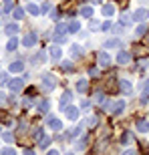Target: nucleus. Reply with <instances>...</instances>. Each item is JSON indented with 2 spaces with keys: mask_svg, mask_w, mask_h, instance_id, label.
Wrapping results in <instances>:
<instances>
[{
  "mask_svg": "<svg viewBox=\"0 0 149 155\" xmlns=\"http://www.w3.org/2000/svg\"><path fill=\"white\" fill-rule=\"evenodd\" d=\"M40 85H42V89L45 91H52L55 89V85H57V79H55V75H42V79H40Z\"/></svg>",
  "mask_w": 149,
  "mask_h": 155,
  "instance_id": "1",
  "label": "nucleus"
},
{
  "mask_svg": "<svg viewBox=\"0 0 149 155\" xmlns=\"http://www.w3.org/2000/svg\"><path fill=\"white\" fill-rule=\"evenodd\" d=\"M71 99H73V93L71 91H65L63 93V97L58 99V109H67V107H69V103H71Z\"/></svg>",
  "mask_w": 149,
  "mask_h": 155,
  "instance_id": "2",
  "label": "nucleus"
},
{
  "mask_svg": "<svg viewBox=\"0 0 149 155\" xmlns=\"http://www.w3.org/2000/svg\"><path fill=\"white\" fill-rule=\"evenodd\" d=\"M147 18H149V10L147 8H137L135 14H133V20H137V22H143V20H147Z\"/></svg>",
  "mask_w": 149,
  "mask_h": 155,
  "instance_id": "3",
  "label": "nucleus"
},
{
  "mask_svg": "<svg viewBox=\"0 0 149 155\" xmlns=\"http://www.w3.org/2000/svg\"><path fill=\"white\" fill-rule=\"evenodd\" d=\"M46 125L51 127V129H55V131H61V129H63V123H61L57 117H46Z\"/></svg>",
  "mask_w": 149,
  "mask_h": 155,
  "instance_id": "4",
  "label": "nucleus"
},
{
  "mask_svg": "<svg viewBox=\"0 0 149 155\" xmlns=\"http://www.w3.org/2000/svg\"><path fill=\"white\" fill-rule=\"evenodd\" d=\"M8 87H10V91H12V93H18V91H20V89L24 87V81H22V79H10Z\"/></svg>",
  "mask_w": 149,
  "mask_h": 155,
  "instance_id": "5",
  "label": "nucleus"
},
{
  "mask_svg": "<svg viewBox=\"0 0 149 155\" xmlns=\"http://www.w3.org/2000/svg\"><path fill=\"white\" fill-rule=\"evenodd\" d=\"M36 35H32V32H28V35L26 36H22V46H26V48H28V46H35L36 45Z\"/></svg>",
  "mask_w": 149,
  "mask_h": 155,
  "instance_id": "6",
  "label": "nucleus"
},
{
  "mask_svg": "<svg viewBox=\"0 0 149 155\" xmlns=\"http://www.w3.org/2000/svg\"><path fill=\"white\" fill-rule=\"evenodd\" d=\"M123 109H125V101H117L115 105H111V107H109V113H113V115H119Z\"/></svg>",
  "mask_w": 149,
  "mask_h": 155,
  "instance_id": "7",
  "label": "nucleus"
},
{
  "mask_svg": "<svg viewBox=\"0 0 149 155\" xmlns=\"http://www.w3.org/2000/svg\"><path fill=\"white\" fill-rule=\"evenodd\" d=\"M137 131L139 133H149V121L147 119H137Z\"/></svg>",
  "mask_w": 149,
  "mask_h": 155,
  "instance_id": "8",
  "label": "nucleus"
},
{
  "mask_svg": "<svg viewBox=\"0 0 149 155\" xmlns=\"http://www.w3.org/2000/svg\"><path fill=\"white\" fill-rule=\"evenodd\" d=\"M65 113H67V119H71V121L79 119V109H77V107H67Z\"/></svg>",
  "mask_w": 149,
  "mask_h": 155,
  "instance_id": "9",
  "label": "nucleus"
},
{
  "mask_svg": "<svg viewBox=\"0 0 149 155\" xmlns=\"http://www.w3.org/2000/svg\"><path fill=\"white\" fill-rule=\"evenodd\" d=\"M129 61H131V54H129L127 51H121L119 54H117V63L119 64H127Z\"/></svg>",
  "mask_w": 149,
  "mask_h": 155,
  "instance_id": "10",
  "label": "nucleus"
},
{
  "mask_svg": "<svg viewBox=\"0 0 149 155\" xmlns=\"http://www.w3.org/2000/svg\"><path fill=\"white\" fill-rule=\"evenodd\" d=\"M48 52H51V58H55V61H58V58L63 57V51H61V46H58V45L51 46V48H48Z\"/></svg>",
  "mask_w": 149,
  "mask_h": 155,
  "instance_id": "11",
  "label": "nucleus"
},
{
  "mask_svg": "<svg viewBox=\"0 0 149 155\" xmlns=\"http://www.w3.org/2000/svg\"><path fill=\"white\" fill-rule=\"evenodd\" d=\"M99 64H101V67H109L111 64L109 52H99Z\"/></svg>",
  "mask_w": 149,
  "mask_h": 155,
  "instance_id": "12",
  "label": "nucleus"
},
{
  "mask_svg": "<svg viewBox=\"0 0 149 155\" xmlns=\"http://www.w3.org/2000/svg\"><path fill=\"white\" fill-rule=\"evenodd\" d=\"M71 57H73V58H81V57H83V48H81L79 45H73V46H71Z\"/></svg>",
  "mask_w": 149,
  "mask_h": 155,
  "instance_id": "13",
  "label": "nucleus"
},
{
  "mask_svg": "<svg viewBox=\"0 0 149 155\" xmlns=\"http://www.w3.org/2000/svg\"><path fill=\"white\" fill-rule=\"evenodd\" d=\"M119 85H121V91L125 93V95H131V93H133V87H131V83H129V81H121Z\"/></svg>",
  "mask_w": 149,
  "mask_h": 155,
  "instance_id": "14",
  "label": "nucleus"
},
{
  "mask_svg": "<svg viewBox=\"0 0 149 155\" xmlns=\"http://www.w3.org/2000/svg\"><path fill=\"white\" fill-rule=\"evenodd\" d=\"M8 69H10V73H20V71L24 69V64L20 63V61H14V63H10V67H8Z\"/></svg>",
  "mask_w": 149,
  "mask_h": 155,
  "instance_id": "15",
  "label": "nucleus"
},
{
  "mask_svg": "<svg viewBox=\"0 0 149 155\" xmlns=\"http://www.w3.org/2000/svg\"><path fill=\"white\" fill-rule=\"evenodd\" d=\"M117 46H121V40L119 38H111L105 42V48H117Z\"/></svg>",
  "mask_w": 149,
  "mask_h": 155,
  "instance_id": "16",
  "label": "nucleus"
},
{
  "mask_svg": "<svg viewBox=\"0 0 149 155\" xmlns=\"http://www.w3.org/2000/svg\"><path fill=\"white\" fill-rule=\"evenodd\" d=\"M26 10H28L32 16H38V14H40V8L36 4H26Z\"/></svg>",
  "mask_w": 149,
  "mask_h": 155,
  "instance_id": "17",
  "label": "nucleus"
},
{
  "mask_svg": "<svg viewBox=\"0 0 149 155\" xmlns=\"http://www.w3.org/2000/svg\"><path fill=\"white\" fill-rule=\"evenodd\" d=\"M103 14L105 16H113V12H115V8H113V4H103Z\"/></svg>",
  "mask_w": 149,
  "mask_h": 155,
  "instance_id": "18",
  "label": "nucleus"
},
{
  "mask_svg": "<svg viewBox=\"0 0 149 155\" xmlns=\"http://www.w3.org/2000/svg\"><path fill=\"white\" fill-rule=\"evenodd\" d=\"M67 28H69V32H79L81 24L77 22V20H71V22H69V26H67Z\"/></svg>",
  "mask_w": 149,
  "mask_h": 155,
  "instance_id": "19",
  "label": "nucleus"
},
{
  "mask_svg": "<svg viewBox=\"0 0 149 155\" xmlns=\"http://www.w3.org/2000/svg\"><path fill=\"white\" fill-rule=\"evenodd\" d=\"M81 14H83L85 18H91L93 16V8L91 6H83V8H81Z\"/></svg>",
  "mask_w": 149,
  "mask_h": 155,
  "instance_id": "20",
  "label": "nucleus"
},
{
  "mask_svg": "<svg viewBox=\"0 0 149 155\" xmlns=\"http://www.w3.org/2000/svg\"><path fill=\"white\" fill-rule=\"evenodd\" d=\"M36 109H38L40 113H46V111H48V101H40V103L36 105Z\"/></svg>",
  "mask_w": 149,
  "mask_h": 155,
  "instance_id": "21",
  "label": "nucleus"
},
{
  "mask_svg": "<svg viewBox=\"0 0 149 155\" xmlns=\"http://www.w3.org/2000/svg\"><path fill=\"white\" fill-rule=\"evenodd\" d=\"M77 91H79V93H85L87 91V81L85 79H81L79 83H77Z\"/></svg>",
  "mask_w": 149,
  "mask_h": 155,
  "instance_id": "22",
  "label": "nucleus"
},
{
  "mask_svg": "<svg viewBox=\"0 0 149 155\" xmlns=\"http://www.w3.org/2000/svg\"><path fill=\"white\" fill-rule=\"evenodd\" d=\"M18 32V26L16 24H8V26H6V35L10 36V35H16Z\"/></svg>",
  "mask_w": 149,
  "mask_h": 155,
  "instance_id": "23",
  "label": "nucleus"
},
{
  "mask_svg": "<svg viewBox=\"0 0 149 155\" xmlns=\"http://www.w3.org/2000/svg\"><path fill=\"white\" fill-rule=\"evenodd\" d=\"M145 32H147V26H145V24H139L137 28H135V35L137 36H143Z\"/></svg>",
  "mask_w": 149,
  "mask_h": 155,
  "instance_id": "24",
  "label": "nucleus"
},
{
  "mask_svg": "<svg viewBox=\"0 0 149 155\" xmlns=\"http://www.w3.org/2000/svg\"><path fill=\"white\" fill-rule=\"evenodd\" d=\"M16 45H18V40L10 38V40H8V45H6V48H8V51H16Z\"/></svg>",
  "mask_w": 149,
  "mask_h": 155,
  "instance_id": "25",
  "label": "nucleus"
},
{
  "mask_svg": "<svg viewBox=\"0 0 149 155\" xmlns=\"http://www.w3.org/2000/svg\"><path fill=\"white\" fill-rule=\"evenodd\" d=\"M22 16H24V10L22 8H16L14 10V20H22Z\"/></svg>",
  "mask_w": 149,
  "mask_h": 155,
  "instance_id": "26",
  "label": "nucleus"
},
{
  "mask_svg": "<svg viewBox=\"0 0 149 155\" xmlns=\"http://www.w3.org/2000/svg\"><path fill=\"white\" fill-rule=\"evenodd\" d=\"M85 125H87V127H93V125H97V117H95V115H91L89 119L85 121Z\"/></svg>",
  "mask_w": 149,
  "mask_h": 155,
  "instance_id": "27",
  "label": "nucleus"
},
{
  "mask_svg": "<svg viewBox=\"0 0 149 155\" xmlns=\"http://www.w3.org/2000/svg\"><path fill=\"white\" fill-rule=\"evenodd\" d=\"M51 145V137H42L40 139V149H45V147H48Z\"/></svg>",
  "mask_w": 149,
  "mask_h": 155,
  "instance_id": "28",
  "label": "nucleus"
},
{
  "mask_svg": "<svg viewBox=\"0 0 149 155\" xmlns=\"http://www.w3.org/2000/svg\"><path fill=\"white\" fill-rule=\"evenodd\" d=\"M2 139H4L6 143H12V141H14V135H12V133H4V135H2Z\"/></svg>",
  "mask_w": 149,
  "mask_h": 155,
  "instance_id": "29",
  "label": "nucleus"
},
{
  "mask_svg": "<svg viewBox=\"0 0 149 155\" xmlns=\"http://www.w3.org/2000/svg\"><path fill=\"white\" fill-rule=\"evenodd\" d=\"M2 155H16V151L12 149V147H4V149H2Z\"/></svg>",
  "mask_w": 149,
  "mask_h": 155,
  "instance_id": "30",
  "label": "nucleus"
},
{
  "mask_svg": "<svg viewBox=\"0 0 149 155\" xmlns=\"http://www.w3.org/2000/svg\"><path fill=\"white\" fill-rule=\"evenodd\" d=\"M48 10H51V4H48V2H45V4L40 6V14H46Z\"/></svg>",
  "mask_w": 149,
  "mask_h": 155,
  "instance_id": "31",
  "label": "nucleus"
},
{
  "mask_svg": "<svg viewBox=\"0 0 149 155\" xmlns=\"http://www.w3.org/2000/svg\"><path fill=\"white\" fill-rule=\"evenodd\" d=\"M99 26H101V24H99L97 20H89V28H91V30H97Z\"/></svg>",
  "mask_w": 149,
  "mask_h": 155,
  "instance_id": "32",
  "label": "nucleus"
},
{
  "mask_svg": "<svg viewBox=\"0 0 149 155\" xmlns=\"http://www.w3.org/2000/svg\"><path fill=\"white\" fill-rule=\"evenodd\" d=\"M63 69L67 71V73H71V71H73V63H69V61H65V63H63Z\"/></svg>",
  "mask_w": 149,
  "mask_h": 155,
  "instance_id": "33",
  "label": "nucleus"
},
{
  "mask_svg": "<svg viewBox=\"0 0 149 155\" xmlns=\"http://www.w3.org/2000/svg\"><path fill=\"white\" fill-rule=\"evenodd\" d=\"M129 22H131V20H129V14H121V24H125V26H127Z\"/></svg>",
  "mask_w": 149,
  "mask_h": 155,
  "instance_id": "34",
  "label": "nucleus"
},
{
  "mask_svg": "<svg viewBox=\"0 0 149 155\" xmlns=\"http://www.w3.org/2000/svg\"><path fill=\"white\" fill-rule=\"evenodd\" d=\"M12 10V0H6L4 2V12H10Z\"/></svg>",
  "mask_w": 149,
  "mask_h": 155,
  "instance_id": "35",
  "label": "nucleus"
},
{
  "mask_svg": "<svg viewBox=\"0 0 149 155\" xmlns=\"http://www.w3.org/2000/svg\"><path fill=\"white\" fill-rule=\"evenodd\" d=\"M85 145H87V137H85V139H81L79 143H77V149H85Z\"/></svg>",
  "mask_w": 149,
  "mask_h": 155,
  "instance_id": "36",
  "label": "nucleus"
},
{
  "mask_svg": "<svg viewBox=\"0 0 149 155\" xmlns=\"http://www.w3.org/2000/svg\"><path fill=\"white\" fill-rule=\"evenodd\" d=\"M22 105H24V107H30V105H32V99L24 97V99H22Z\"/></svg>",
  "mask_w": 149,
  "mask_h": 155,
  "instance_id": "37",
  "label": "nucleus"
},
{
  "mask_svg": "<svg viewBox=\"0 0 149 155\" xmlns=\"http://www.w3.org/2000/svg\"><path fill=\"white\" fill-rule=\"evenodd\" d=\"M89 75H91V77H97L99 71H97V69H89Z\"/></svg>",
  "mask_w": 149,
  "mask_h": 155,
  "instance_id": "38",
  "label": "nucleus"
},
{
  "mask_svg": "<svg viewBox=\"0 0 149 155\" xmlns=\"http://www.w3.org/2000/svg\"><path fill=\"white\" fill-rule=\"evenodd\" d=\"M89 105H91L89 101H83V103H81V107H83V109H89Z\"/></svg>",
  "mask_w": 149,
  "mask_h": 155,
  "instance_id": "39",
  "label": "nucleus"
},
{
  "mask_svg": "<svg viewBox=\"0 0 149 155\" xmlns=\"http://www.w3.org/2000/svg\"><path fill=\"white\" fill-rule=\"evenodd\" d=\"M103 28H105V30H109V28H111V22H109V20H107V22H103Z\"/></svg>",
  "mask_w": 149,
  "mask_h": 155,
  "instance_id": "40",
  "label": "nucleus"
},
{
  "mask_svg": "<svg viewBox=\"0 0 149 155\" xmlns=\"http://www.w3.org/2000/svg\"><path fill=\"white\" fill-rule=\"evenodd\" d=\"M24 155H36V153L32 149H24Z\"/></svg>",
  "mask_w": 149,
  "mask_h": 155,
  "instance_id": "41",
  "label": "nucleus"
},
{
  "mask_svg": "<svg viewBox=\"0 0 149 155\" xmlns=\"http://www.w3.org/2000/svg\"><path fill=\"white\" fill-rule=\"evenodd\" d=\"M123 155H137V153H135V151H133V149H127V151H125V153H123Z\"/></svg>",
  "mask_w": 149,
  "mask_h": 155,
  "instance_id": "42",
  "label": "nucleus"
},
{
  "mask_svg": "<svg viewBox=\"0 0 149 155\" xmlns=\"http://www.w3.org/2000/svg\"><path fill=\"white\" fill-rule=\"evenodd\" d=\"M46 155H58V149H51V151H48Z\"/></svg>",
  "mask_w": 149,
  "mask_h": 155,
  "instance_id": "43",
  "label": "nucleus"
},
{
  "mask_svg": "<svg viewBox=\"0 0 149 155\" xmlns=\"http://www.w3.org/2000/svg\"><path fill=\"white\" fill-rule=\"evenodd\" d=\"M4 99H6V97H4V93H0V103H2V101H4Z\"/></svg>",
  "mask_w": 149,
  "mask_h": 155,
  "instance_id": "44",
  "label": "nucleus"
},
{
  "mask_svg": "<svg viewBox=\"0 0 149 155\" xmlns=\"http://www.w3.org/2000/svg\"><path fill=\"white\" fill-rule=\"evenodd\" d=\"M67 155H74V153H67Z\"/></svg>",
  "mask_w": 149,
  "mask_h": 155,
  "instance_id": "45",
  "label": "nucleus"
}]
</instances>
